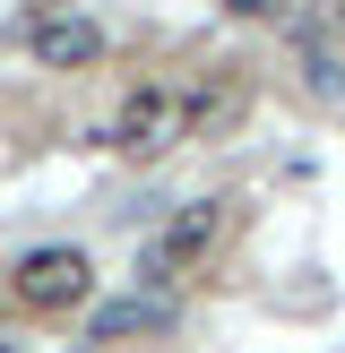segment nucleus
I'll list each match as a JSON object with an SVG mask.
<instances>
[{
    "mask_svg": "<svg viewBox=\"0 0 345 353\" xmlns=\"http://www.w3.org/2000/svg\"><path fill=\"white\" fill-rule=\"evenodd\" d=\"M224 224H233V216H224V199H181V207L147 233L138 276H147V285H181L190 268H207V250L224 241Z\"/></svg>",
    "mask_w": 345,
    "mask_h": 353,
    "instance_id": "1",
    "label": "nucleus"
},
{
    "mask_svg": "<svg viewBox=\"0 0 345 353\" xmlns=\"http://www.w3.org/2000/svg\"><path fill=\"white\" fill-rule=\"evenodd\" d=\"M337 26H345V0H337Z\"/></svg>",
    "mask_w": 345,
    "mask_h": 353,
    "instance_id": "6",
    "label": "nucleus"
},
{
    "mask_svg": "<svg viewBox=\"0 0 345 353\" xmlns=\"http://www.w3.org/2000/svg\"><path fill=\"white\" fill-rule=\"evenodd\" d=\"M26 52L43 69H95L103 61V26L86 9H34L26 17Z\"/></svg>",
    "mask_w": 345,
    "mask_h": 353,
    "instance_id": "4",
    "label": "nucleus"
},
{
    "mask_svg": "<svg viewBox=\"0 0 345 353\" xmlns=\"http://www.w3.org/2000/svg\"><path fill=\"white\" fill-rule=\"evenodd\" d=\"M190 121H199V95H190V86H172V78L130 86L121 112H112V147H121V155H164V147L190 138Z\"/></svg>",
    "mask_w": 345,
    "mask_h": 353,
    "instance_id": "2",
    "label": "nucleus"
},
{
    "mask_svg": "<svg viewBox=\"0 0 345 353\" xmlns=\"http://www.w3.org/2000/svg\"><path fill=\"white\" fill-rule=\"evenodd\" d=\"M147 319H155L147 302H112V310L95 319V336H130V327H147Z\"/></svg>",
    "mask_w": 345,
    "mask_h": 353,
    "instance_id": "5",
    "label": "nucleus"
},
{
    "mask_svg": "<svg viewBox=\"0 0 345 353\" xmlns=\"http://www.w3.org/2000/svg\"><path fill=\"white\" fill-rule=\"evenodd\" d=\"M9 293H17V310H78L86 293H95V268H86V250H69V241H43V250H26L9 268Z\"/></svg>",
    "mask_w": 345,
    "mask_h": 353,
    "instance_id": "3",
    "label": "nucleus"
}]
</instances>
